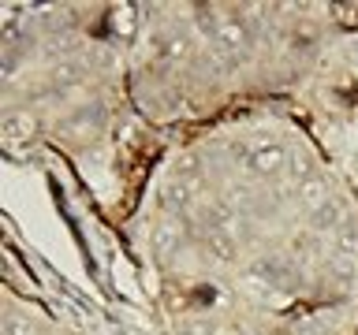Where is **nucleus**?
<instances>
[{
	"mask_svg": "<svg viewBox=\"0 0 358 335\" xmlns=\"http://www.w3.org/2000/svg\"><path fill=\"white\" fill-rule=\"evenodd\" d=\"M217 45H220V52L224 56H235L246 45V27L239 19H228V22H220V30H217Z\"/></svg>",
	"mask_w": 358,
	"mask_h": 335,
	"instance_id": "1",
	"label": "nucleus"
},
{
	"mask_svg": "<svg viewBox=\"0 0 358 335\" xmlns=\"http://www.w3.org/2000/svg\"><path fill=\"white\" fill-rule=\"evenodd\" d=\"M254 172H262V175H273L280 172V168L287 164V153L280 149V145H262V149H254Z\"/></svg>",
	"mask_w": 358,
	"mask_h": 335,
	"instance_id": "2",
	"label": "nucleus"
},
{
	"mask_svg": "<svg viewBox=\"0 0 358 335\" xmlns=\"http://www.w3.org/2000/svg\"><path fill=\"white\" fill-rule=\"evenodd\" d=\"M299 198H302V205H310V209H321L324 201H329V186H324V179H306V183L299 186Z\"/></svg>",
	"mask_w": 358,
	"mask_h": 335,
	"instance_id": "3",
	"label": "nucleus"
},
{
	"mask_svg": "<svg viewBox=\"0 0 358 335\" xmlns=\"http://www.w3.org/2000/svg\"><path fill=\"white\" fill-rule=\"evenodd\" d=\"M4 134L8 138H27V134H34V116L30 112H8L4 116Z\"/></svg>",
	"mask_w": 358,
	"mask_h": 335,
	"instance_id": "4",
	"label": "nucleus"
},
{
	"mask_svg": "<svg viewBox=\"0 0 358 335\" xmlns=\"http://www.w3.org/2000/svg\"><path fill=\"white\" fill-rule=\"evenodd\" d=\"M153 242H157V250H172V246H179V223H161V228L153 231Z\"/></svg>",
	"mask_w": 358,
	"mask_h": 335,
	"instance_id": "5",
	"label": "nucleus"
},
{
	"mask_svg": "<svg viewBox=\"0 0 358 335\" xmlns=\"http://www.w3.org/2000/svg\"><path fill=\"white\" fill-rule=\"evenodd\" d=\"M164 205H168V209L190 205V186H187V183H172V186H168V194H164Z\"/></svg>",
	"mask_w": 358,
	"mask_h": 335,
	"instance_id": "6",
	"label": "nucleus"
},
{
	"mask_svg": "<svg viewBox=\"0 0 358 335\" xmlns=\"http://www.w3.org/2000/svg\"><path fill=\"white\" fill-rule=\"evenodd\" d=\"M209 242H213V250H217L220 257H231V253H235V239H231L224 228H213V231H209Z\"/></svg>",
	"mask_w": 358,
	"mask_h": 335,
	"instance_id": "7",
	"label": "nucleus"
},
{
	"mask_svg": "<svg viewBox=\"0 0 358 335\" xmlns=\"http://www.w3.org/2000/svg\"><path fill=\"white\" fill-rule=\"evenodd\" d=\"M164 60H187L190 56V45L183 38H172V41H164V49H161Z\"/></svg>",
	"mask_w": 358,
	"mask_h": 335,
	"instance_id": "8",
	"label": "nucleus"
},
{
	"mask_svg": "<svg viewBox=\"0 0 358 335\" xmlns=\"http://www.w3.org/2000/svg\"><path fill=\"white\" fill-rule=\"evenodd\" d=\"M179 335H213V328H209V320H183Z\"/></svg>",
	"mask_w": 358,
	"mask_h": 335,
	"instance_id": "9",
	"label": "nucleus"
},
{
	"mask_svg": "<svg viewBox=\"0 0 358 335\" xmlns=\"http://www.w3.org/2000/svg\"><path fill=\"white\" fill-rule=\"evenodd\" d=\"M4 335H30V328H27L19 317H8V320H4Z\"/></svg>",
	"mask_w": 358,
	"mask_h": 335,
	"instance_id": "10",
	"label": "nucleus"
}]
</instances>
